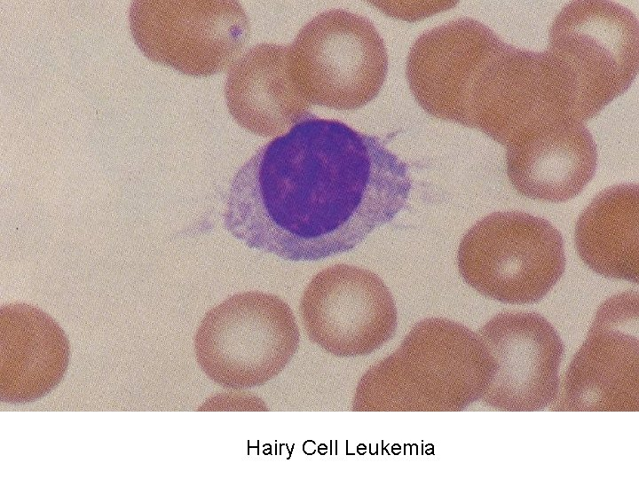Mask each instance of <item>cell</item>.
<instances>
[{"label":"cell","mask_w":639,"mask_h":479,"mask_svg":"<svg viewBox=\"0 0 639 479\" xmlns=\"http://www.w3.org/2000/svg\"><path fill=\"white\" fill-rule=\"evenodd\" d=\"M299 309L309 338L338 357L369 353L390 340L397 327L395 302L383 281L350 264L317 273Z\"/></svg>","instance_id":"obj_6"},{"label":"cell","mask_w":639,"mask_h":479,"mask_svg":"<svg viewBox=\"0 0 639 479\" xmlns=\"http://www.w3.org/2000/svg\"><path fill=\"white\" fill-rule=\"evenodd\" d=\"M504 42L471 19L451 21L422 36L419 99L430 114L466 124L471 90Z\"/></svg>","instance_id":"obj_9"},{"label":"cell","mask_w":639,"mask_h":479,"mask_svg":"<svg viewBox=\"0 0 639 479\" xmlns=\"http://www.w3.org/2000/svg\"><path fill=\"white\" fill-rule=\"evenodd\" d=\"M457 263L464 281L479 294L504 303H534L564 271V241L544 218L494 212L465 233Z\"/></svg>","instance_id":"obj_4"},{"label":"cell","mask_w":639,"mask_h":479,"mask_svg":"<svg viewBox=\"0 0 639 479\" xmlns=\"http://www.w3.org/2000/svg\"><path fill=\"white\" fill-rule=\"evenodd\" d=\"M411 188L406 163L380 138L309 114L239 169L223 222L250 248L317 261L390 222Z\"/></svg>","instance_id":"obj_1"},{"label":"cell","mask_w":639,"mask_h":479,"mask_svg":"<svg viewBox=\"0 0 639 479\" xmlns=\"http://www.w3.org/2000/svg\"><path fill=\"white\" fill-rule=\"evenodd\" d=\"M639 297L626 291L597 309L588 336L560 377L552 411H638Z\"/></svg>","instance_id":"obj_5"},{"label":"cell","mask_w":639,"mask_h":479,"mask_svg":"<svg viewBox=\"0 0 639 479\" xmlns=\"http://www.w3.org/2000/svg\"><path fill=\"white\" fill-rule=\"evenodd\" d=\"M638 185L621 184L600 192L580 216L575 245L595 272L635 284L639 281Z\"/></svg>","instance_id":"obj_11"},{"label":"cell","mask_w":639,"mask_h":479,"mask_svg":"<svg viewBox=\"0 0 639 479\" xmlns=\"http://www.w3.org/2000/svg\"><path fill=\"white\" fill-rule=\"evenodd\" d=\"M288 304L261 291L235 294L210 309L194 337L196 360L217 384L235 390L276 377L299 345Z\"/></svg>","instance_id":"obj_3"},{"label":"cell","mask_w":639,"mask_h":479,"mask_svg":"<svg viewBox=\"0 0 639 479\" xmlns=\"http://www.w3.org/2000/svg\"><path fill=\"white\" fill-rule=\"evenodd\" d=\"M69 342L59 324L27 303L0 308V397L9 404L40 399L62 380Z\"/></svg>","instance_id":"obj_10"},{"label":"cell","mask_w":639,"mask_h":479,"mask_svg":"<svg viewBox=\"0 0 639 479\" xmlns=\"http://www.w3.org/2000/svg\"><path fill=\"white\" fill-rule=\"evenodd\" d=\"M543 52L571 119L584 123L635 79L638 21L613 1H572L555 18Z\"/></svg>","instance_id":"obj_2"},{"label":"cell","mask_w":639,"mask_h":479,"mask_svg":"<svg viewBox=\"0 0 639 479\" xmlns=\"http://www.w3.org/2000/svg\"><path fill=\"white\" fill-rule=\"evenodd\" d=\"M477 334L495 363L482 401L499 411L549 408L558 394L564 349L554 326L536 312L504 311Z\"/></svg>","instance_id":"obj_7"},{"label":"cell","mask_w":639,"mask_h":479,"mask_svg":"<svg viewBox=\"0 0 639 479\" xmlns=\"http://www.w3.org/2000/svg\"><path fill=\"white\" fill-rule=\"evenodd\" d=\"M507 175L530 199L564 202L592 179L597 164L594 139L584 123L556 120L522 135L506 146Z\"/></svg>","instance_id":"obj_8"},{"label":"cell","mask_w":639,"mask_h":479,"mask_svg":"<svg viewBox=\"0 0 639 479\" xmlns=\"http://www.w3.org/2000/svg\"><path fill=\"white\" fill-rule=\"evenodd\" d=\"M201 411H267L264 402L254 395L225 393L208 399Z\"/></svg>","instance_id":"obj_12"}]
</instances>
